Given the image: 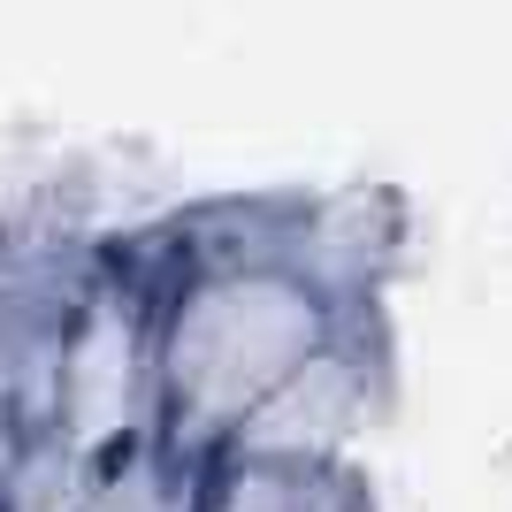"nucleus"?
Returning a JSON list of instances; mask_svg holds the SVG:
<instances>
[]
</instances>
